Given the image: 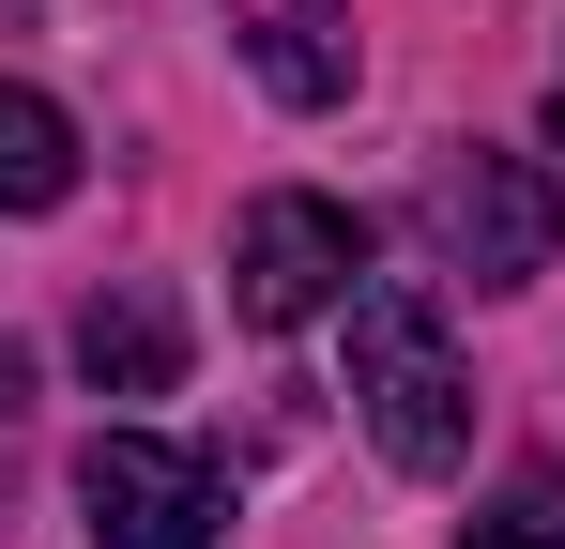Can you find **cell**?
<instances>
[{
  "label": "cell",
  "mask_w": 565,
  "mask_h": 549,
  "mask_svg": "<svg viewBox=\"0 0 565 549\" xmlns=\"http://www.w3.org/2000/svg\"><path fill=\"white\" fill-rule=\"evenodd\" d=\"M428 245L473 274V290H520V274H551L565 245V183L535 153H459V169L428 183Z\"/></svg>",
  "instance_id": "2"
},
{
  "label": "cell",
  "mask_w": 565,
  "mask_h": 549,
  "mask_svg": "<svg viewBox=\"0 0 565 549\" xmlns=\"http://www.w3.org/2000/svg\"><path fill=\"white\" fill-rule=\"evenodd\" d=\"M551 153H565V92H551Z\"/></svg>",
  "instance_id": "10"
},
{
  "label": "cell",
  "mask_w": 565,
  "mask_h": 549,
  "mask_svg": "<svg viewBox=\"0 0 565 549\" xmlns=\"http://www.w3.org/2000/svg\"><path fill=\"white\" fill-rule=\"evenodd\" d=\"M0 412H31V352H0Z\"/></svg>",
  "instance_id": "9"
},
{
  "label": "cell",
  "mask_w": 565,
  "mask_h": 549,
  "mask_svg": "<svg viewBox=\"0 0 565 549\" xmlns=\"http://www.w3.org/2000/svg\"><path fill=\"white\" fill-rule=\"evenodd\" d=\"M367 274V214H337V198H306V183H276V198H245V245H230V290H245V321L260 336H290V321H321L337 290Z\"/></svg>",
  "instance_id": "4"
},
{
  "label": "cell",
  "mask_w": 565,
  "mask_h": 549,
  "mask_svg": "<svg viewBox=\"0 0 565 549\" xmlns=\"http://www.w3.org/2000/svg\"><path fill=\"white\" fill-rule=\"evenodd\" d=\"M46 198H77V122L0 77V214H46Z\"/></svg>",
  "instance_id": "6"
},
{
  "label": "cell",
  "mask_w": 565,
  "mask_h": 549,
  "mask_svg": "<svg viewBox=\"0 0 565 549\" xmlns=\"http://www.w3.org/2000/svg\"><path fill=\"white\" fill-rule=\"evenodd\" d=\"M459 549H565V473H520L504 504H473Z\"/></svg>",
  "instance_id": "8"
},
{
  "label": "cell",
  "mask_w": 565,
  "mask_h": 549,
  "mask_svg": "<svg viewBox=\"0 0 565 549\" xmlns=\"http://www.w3.org/2000/svg\"><path fill=\"white\" fill-rule=\"evenodd\" d=\"M352 412H367V443L397 473H459L473 458V381L444 352V305L413 290V274H367L352 290Z\"/></svg>",
  "instance_id": "1"
},
{
  "label": "cell",
  "mask_w": 565,
  "mask_h": 549,
  "mask_svg": "<svg viewBox=\"0 0 565 549\" xmlns=\"http://www.w3.org/2000/svg\"><path fill=\"white\" fill-rule=\"evenodd\" d=\"M214 519H230L214 458L153 443V428H107V443L77 458V535L93 549H214Z\"/></svg>",
  "instance_id": "3"
},
{
  "label": "cell",
  "mask_w": 565,
  "mask_h": 549,
  "mask_svg": "<svg viewBox=\"0 0 565 549\" xmlns=\"http://www.w3.org/2000/svg\"><path fill=\"white\" fill-rule=\"evenodd\" d=\"M77 366H93V397H169V381H184L169 290H93V305H77Z\"/></svg>",
  "instance_id": "5"
},
{
  "label": "cell",
  "mask_w": 565,
  "mask_h": 549,
  "mask_svg": "<svg viewBox=\"0 0 565 549\" xmlns=\"http://www.w3.org/2000/svg\"><path fill=\"white\" fill-rule=\"evenodd\" d=\"M260 77L290 107H337L352 92V46H337V15H260Z\"/></svg>",
  "instance_id": "7"
}]
</instances>
